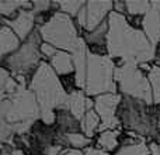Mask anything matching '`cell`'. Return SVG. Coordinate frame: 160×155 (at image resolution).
I'll return each mask as SVG.
<instances>
[{
  "instance_id": "ba28073f",
  "label": "cell",
  "mask_w": 160,
  "mask_h": 155,
  "mask_svg": "<svg viewBox=\"0 0 160 155\" xmlns=\"http://www.w3.org/2000/svg\"><path fill=\"white\" fill-rule=\"evenodd\" d=\"M114 79L118 86L119 94L128 97H135L155 104L153 90L146 73L139 68V65L124 64L115 68Z\"/></svg>"
},
{
  "instance_id": "3957f363",
  "label": "cell",
  "mask_w": 160,
  "mask_h": 155,
  "mask_svg": "<svg viewBox=\"0 0 160 155\" xmlns=\"http://www.w3.org/2000/svg\"><path fill=\"white\" fill-rule=\"evenodd\" d=\"M117 116L125 131H133L148 138L150 133L159 127L160 107L159 104H150L141 99L122 96Z\"/></svg>"
},
{
  "instance_id": "52a82bcc",
  "label": "cell",
  "mask_w": 160,
  "mask_h": 155,
  "mask_svg": "<svg viewBox=\"0 0 160 155\" xmlns=\"http://www.w3.org/2000/svg\"><path fill=\"white\" fill-rule=\"evenodd\" d=\"M42 41L53 45L55 48L73 54L82 38L79 27L70 16L58 11L49 23L39 27Z\"/></svg>"
},
{
  "instance_id": "9c48e42d",
  "label": "cell",
  "mask_w": 160,
  "mask_h": 155,
  "mask_svg": "<svg viewBox=\"0 0 160 155\" xmlns=\"http://www.w3.org/2000/svg\"><path fill=\"white\" fill-rule=\"evenodd\" d=\"M122 94L105 93L94 97V110L101 119V124L107 130H121V121L118 116V107L121 104Z\"/></svg>"
},
{
  "instance_id": "4dcf8cb0",
  "label": "cell",
  "mask_w": 160,
  "mask_h": 155,
  "mask_svg": "<svg viewBox=\"0 0 160 155\" xmlns=\"http://www.w3.org/2000/svg\"><path fill=\"white\" fill-rule=\"evenodd\" d=\"M84 155H111V154L107 152V151L100 150V148H96V147H88L84 150Z\"/></svg>"
},
{
  "instance_id": "1f68e13d",
  "label": "cell",
  "mask_w": 160,
  "mask_h": 155,
  "mask_svg": "<svg viewBox=\"0 0 160 155\" xmlns=\"http://www.w3.org/2000/svg\"><path fill=\"white\" fill-rule=\"evenodd\" d=\"M61 155H84V151L80 150H73V148H68V150H63Z\"/></svg>"
},
{
  "instance_id": "277c9868",
  "label": "cell",
  "mask_w": 160,
  "mask_h": 155,
  "mask_svg": "<svg viewBox=\"0 0 160 155\" xmlns=\"http://www.w3.org/2000/svg\"><path fill=\"white\" fill-rule=\"evenodd\" d=\"M42 44L44 41H42L41 33H39V28L37 27L16 52L2 59V68H6L13 75H22L30 80L42 62Z\"/></svg>"
},
{
  "instance_id": "d6986e66",
  "label": "cell",
  "mask_w": 160,
  "mask_h": 155,
  "mask_svg": "<svg viewBox=\"0 0 160 155\" xmlns=\"http://www.w3.org/2000/svg\"><path fill=\"white\" fill-rule=\"evenodd\" d=\"M121 130H107L104 133L98 134L96 140V148H100L102 151L115 154L121 148L119 144V137H121Z\"/></svg>"
},
{
  "instance_id": "cb8c5ba5",
  "label": "cell",
  "mask_w": 160,
  "mask_h": 155,
  "mask_svg": "<svg viewBox=\"0 0 160 155\" xmlns=\"http://www.w3.org/2000/svg\"><path fill=\"white\" fill-rule=\"evenodd\" d=\"M125 4H127V16L131 17H145V14L150 8V2L145 0H131L125 2Z\"/></svg>"
},
{
  "instance_id": "d4e9b609",
  "label": "cell",
  "mask_w": 160,
  "mask_h": 155,
  "mask_svg": "<svg viewBox=\"0 0 160 155\" xmlns=\"http://www.w3.org/2000/svg\"><path fill=\"white\" fill-rule=\"evenodd\" d=\"M59 3V10L62 13L70 16L73 20L78 17V14L80 13L83 7L86 6V2L83 0H73V2H58Z\"/></svg>"
},
{
  "instance_id": "836d02e7",
  "label": "cell",
  "mask_w": 160,
  "mask_h": 155,
  "mask_svg": "<svg viewBox=\"0 0 160 155\" xmlns=\"http://www.w3.org/2000/svg\"><path fill=\"white\" fill-rule=\"evenodd\" d=\"M148 145H149L150 154H152V155H160V147H159V145L152 144V142H148Z\"/></svg>"
},
{
  "instance_id": "6da1fadb",
  "label": "cell",
  "mask_w": 160,
  "mask_h": 155,
  "mask_svg": "<svg viewBox=\"0 0 160 155\" xmlns=\"http://www.w3.org/2000/svg\"><path fill=\"white\" fill-rule=\"evenodd\" d=\"M108 55L115 61L117 67L155 62V45L143 30L133 28L127 17L115 11L108 16Z\"/></svg>"
},
{
  "instance_id": "8fae6325",
  "label": "cell",
  "mask_w": 160,
  "mask_h": 155,
  "mask_svg": "<svg viewBox=\"0 0 160 155\" xmlns=\"http://www.w3.org/2000/svg\"><path fill=\"white\" fill-rule=\"evenodd\" d=\"M86 10H87V24L86 31H93L98 25H101L108 19L111 11H114V2H90L86 3Z\"/></svg>"
},
{
  "instance_id": "603a6c76",
  "label": "cell",
  "mask_w": 160,
  "mask_h": 155,
  "mask_svg": "<svg viewBox=\"0 0 160 155\" xmlns=\"http://www.w3.org/2000/svg\"><path fill=\"white\" fill-rule=\"evenodd\" d=\"M66 144L68 148H73V150H80L83 148H88L93 144V138H88L83 133H76V134H66Z\"/></svg>"
},
{
  "instance_id": "8d00e7d4",
  "label": "cell",
  "mask_w": 160,
  "mask_h": 155,
  "mask_svg": "<svg viewBox=\"0 0 160 155\" xmlns=\"http://www.w3.org/2000/svg\"><path fill=\"white\" fill-rule=\"evenodd\" d=\"M150 155H152V154H150Z\"/></svg>"
},
{
  "instance_id": "7a4b0ae2",
  "label": "cell",
  "mask_w": 160,
  "mask_h": 155,
  "mask_svg": "<svg viewBox=\"0 0 160 155\" xmlns=\"http://www.w3.org/2000/svg\"><path fill=\"white\" fill-rule=\"evenodd\" d=\"M30 90L34 92L41 109V119L45 124L53 126L56 121V110L68 109V97L62 86L61 78L52 69L49 62L42 61L38 69L30 79Z\"/></svg>"
},
{
  "instance_id": "f546056e",
  "label": "cell",
  "mask_w": 160,
  "mask_h": 155,
  "mask_svg": "<svg viewBox=\"0 0 160 155\" xmlns=\"http://www.w3.org/2000/svg\"><path fill=\"white\" fill-rule=\"evenodd\" d=\"M114 11L122 16H127V4L125 2H114Z\"/></svg>"
},
{
  "instance_id": "7c38bea8",
  "label": "cell",
  "mask_w": 160,
  "mask_h": 155,
  "mask_svg": "<svg viewBox=\"0 0 160 155\" xmlns=\"http://www.w3.org/2000/svg\"><path fill=\"white\" fill-rule=\"evenodd\" d=\"M2 24H6L18 35V38L22 42L32 34V31L37 28L35 25V16L32 10H21L20 14L14 20H4L0 17Z\"/></svg>"
},
{
  "instance_id": "8992f818",
  "label": "cell",
  "mask_w": 160,
  "mask_h": 155,
  "mask_svg": "<svg viewBox=\"0 0 160 155\" xmlns=\"http://www.w3.org/2000/svg\"><path fill=\"white\" fill-rule=\"evenodd\" d=\"M41 119V109L38 100L28 86L20 85L18 90L8 99L2 100L0 120H6L10 124L17 123H34Z\"/></svg>"
},
{
  "instance_id": "d590c367",
  "label": "cell",
  "mask_w": 160,
  "mask_h": 155,
  "mask_svg": "<svg viewBox=\"0 0 160 155\" xmlns=\"http://www.w3.org/2000/svg\"><path fill=\"white\" fill-rule=\"evenodd\" d=\"M159 107H160V104H159ZM159 127H160V119H159Z\"/></svg>"
},
{
  "instance_id": "5bb4252c",
  "label": "cell",
  "mask_w": 160,
  "mask_h": 155,
  "mask_svg": "<svg viewBox=\"0 0 160 155\" xmlns=\"http://www.w3.org/2000/svg\"><path fill=\"white\" fill-rule=\"evenodd\" d=\"M73 62H75V76H76V85L78 89L86 90V76H87V56L88 50L86 45L84 38H80L79 45L76 51L72 54Z\"/></svg>"
},
{
  "instance_id": "ac0fdd59",
  "label": "cell",
  "mask_w": 160,
  "mask_h": 155,
  "mask_svg": "<svg viewBox=\"0 0 160 155\" xmlns=\"http://www.w3.org/2000/svg\"><path fill=\"white\" fill-rule=\"evenodd\" d=\"M87 99L88 96L82 89H76L68 97V110L80 121L87 113Z\"/></svg>"
},
{
  "instance_id": "d6a6232c",
  "label": "cell",
  "mask_w": 160,
  "mask_h": 155,
  "mask_svg": "<svg viewBox=\"0 0 160 155\" xmlns=\"http://www.w3.org/2000/svg\"><path fill=\"white\" fill-rule=\"evenodd\" d=\"M155 65L160 68V41L155 47Z\"/></svg>"
},
{
  "instance_id": "9a60e30c",
  "label": "cell",
  "mask_w": 160,
  "mask_h": 155,
  "mask_svg": "<svg viewBox=\"0 0 160 155\" xmlns=\"http://www.w3.org/2000/svg\"><path fill=\"white\" fill-rule=\"evenodd\" d=\"M55 127L59 134H76L82 133V126L80 120H78L68 109H59L56 110V121Z\"/></svg>"
},
{
  "instance_id": "30bf717a",
  "label": "cell",
  "mask_w": 160,
  "mask_h": 155,
  "mask_svg": "<svg viewBox=\"0 0 160 155\" xmlns=\"http://www.w3.org/2000/svg\"><path fill=\"white\" fill-rule=\"evenodd\" d=\"M108 30H110V25H108L107 19L96 30L83 33L82 37L86 41L88 52L94 55H108Z\"/></svg>"
},
{
  "instance_id": "e0dca14e",
  "label": "cell",
  "mask_w": 160,
  "mask_h": 155,
  "mask_svg": "<svg viewBox=\"0 0 160 155\" xmlns=\"http://www.w3.org/2000/svg\"><path fill=\"white\" fill-rule=\"evenodd\" d=\"M49 65L52 69L58 73V76H66L75 73V62H73V55L68 51L58 50L56 54L49 59Z\"/></svg>"
},
{
  "instance_id": "2e32d148",
  "label": "cell",
  "mask_w": 160,
  "mask_h": 155,
  "mask_svg": "<svg viewBox=\"0 0 160 155\" xmlns=\"http://www.w3.org/2000/svg\"><path fill=\"white\" fill-rule=\"evenodd\" d=\"M21 44L22 42L18 38V35L8 25L2 24V27H0V56H2V59L8 56L10 54L16 52L21 47Z\"/></svg>"
},
{
  "instance_id": "4fadbf2b",
  "label": "cell",
  "mask_w": 160,
  "mask_h": 155,
  "mask_svg": "<svg viewBox=\"0 0 160 155\" xmlns=\"http://www.w3.org/2000/svg\"><path fill=\"white\" fill-rule=\"evenodd\" d=\"M142 30L153 45L160 41V2H150V8L143 17Z\"/></svg>"
},
{
  "instance_id": "4316f807",
  "label": "cell",
  "mask_w": 160,
  "mask_h": 155,
  "mask_svg": "<svg viewBox=\"0 0 160 155\" xmlns=\"http://www.w3.org/2000/svg\"><path fill=\"white\" fill-rule=\"evenodd\" d=\"M148 79H149L150 85H152L155 104H160V68L153 65L152 71L148 73Z\"/></svg>"
},
{
  "instance_id": "5b68a950",
  "label": "cell",
  "mask_w": 160,
  "mask_h": 155,
  "mask_svg": "<svg viewBox=\"0 0 160 155\" xmlns=\"http://www.w3.org/2000/svg\"><path fill=\"white\" fill-rule=\"evenodd\" d=\"M115 68V61L110 55H94L88 52L86 94L88 97H97L105 93H117L118 86L114 79Z\"/></svg>"
},
{
  "instance_id": "e575fe53",
  "label": "cell",
  "mask_w": 160,
  "mask_h": 155,
  "mask_svg": "<svg viewBox=\"0 0 160 155\" xmlns=\"http://www.w3.org/2000/svg\"><path fill=\"white\" fill-rule=\"evenodd\" d=\"M11 155H25L22 151H18V150H14V152L11 154Z\"/></svg>"
},
{
  "instance_id": "484cf974",
  "label": "cell",
  "mask_w": 160,
  "mask_h": 155,
  "mask_svg": "<svg viewBox=\"0 0 160 155\" xmlns=\"http://www.w3.org/2000/svg\"><path fill=\"white\" fill-rule=\"evenodd\" d=\"M114 155H150V148L148 145V142L141 141L135 145L119 148Z\"/></svg>"
},
{
  "instance_id": "83f0119b",
  "label": "cell",
  "mask_w": 160,
  "mask_h": 155,
  "mask_svg": "<svg viewBox=\"0 0 160 155\" xmlns=\"http://www.w3.org/2000/svg\"><path fill=\"white\" fill-rule=\"evenodd\" d=\"M56 51H58V48H55L53 45H51V44H47V42H44V44L41 45V54H42L44 58L51 59L56 54Z\"/></svg>"
},
{
  "instance_id": "f1b7e54d",
  "label": "cell",
  "mask_w": 160,
  "mask_h": 155,
  "mask_svg": "<svg viewBox=\"0 0 160 155\" xmlns=\"http://www.w3.org/2000/svg\"><path fill=\"white\" fill-rule=\"evenodd\" d=\"M148 140H149V142H152V144H156L160 147V127H156L155 130L150 133V136L148 137Z\"/></svg>"
},
{
  "instance_id": "44dd1931",
  "label": "cell",
  "mask_w": 160,
  "mask_h": 155,
  "mask_svg": "<svg viewBox=\"0 0 160 155\" xmlns=\"http://www.w3.org/2000/svg\"><path fill=\"white\" fill-rule=\"evenodd\" d=\"M18 88L20 85L13 73H10L6 68H2L0 69V94H2V100L11 97L18 90Z\"/></svg>"
},
{
  "instance_id": "7402d4cb",
  "label": "cell",
  "mask_w": 160,
  "mask_h": 155,
  "mask_svg": "<svg viewBox=\"0 0 160 155\" xmlns=\"http://www.w3.org/2000/svg\"><path fill=\"white\" fill-rule=\"evenodd\" d=\"M101 124V119L97 114V111L94 110H88L86 113V116L83 117V120L80 121V126H82V133L84 136H87L88 138H93L97 133H98V127Z\"/></svg>"
},
{
  "instance_id": "ffe728a7",
  "label": "cell",
  "mask_w": 160,
  "mask_h": 155,
  "mask_svg": "<svg viewBox=\"0 0 160 155\" xmlns=\"http://www.w3.org/2000/svg\"><path fill=\"white\" fill-rule=\"evenodd\" d=\"M34 2H16V0H2L0 2V16L4 20H14L21 10H32Z\"/></svg>"
}]
</instances>
